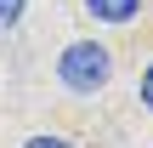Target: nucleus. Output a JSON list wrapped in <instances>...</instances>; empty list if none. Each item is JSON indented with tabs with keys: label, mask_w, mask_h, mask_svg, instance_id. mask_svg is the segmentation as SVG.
Returning <instances> with one entry per match:
<instances>
[{
	"label": "nucleus",
	"mask_w": 153,
	"mask_h": 148,
	"mask_svg": "<svg viewBox=\"0 0 153 148\" xmlns=\"http://www.w3.org/2000/svg\"><path fill=\"white\" fill-rule=\"evenodd\" d=\"M108 68H114V57H108V46H97V40H74V46H62V57H57L62 86L79 91V97L102 91V86H108Z\"/></svg>",
	"instance_id": "f257e3e1"
},
{
	"label": "nucleus",
	"mask_w": 153,
	"mask_h": 148,
	"mask_svg": "<svg viewBox=\"0 0 153 148\" xmlns=\"http://www.w3.org/2000/svg\"><path fill=\"white\" fill-rule=\"evenodd\" d=\"M85 11H91L97 23H131V17L142 11V0H85Z\"/></svg>",
	"instance_id": "f03ea898"
},
{
	"label": "nucleus",
	"mask_w": 153,
	"mask_h": 148,
	"mask_svg": "<svg viewBox=\"0 0 153 148\" xmlns=\"http://www.w3.org/2000/svg\"><path fill=\"white\" fill-rule=\"evenodd\" d=\"M23 6H28V0H0V34H6V29H17Z\"/></svg>",
	"instance_id": "7ed1b4c3"
},
{
	"label": "nucleus",
	"mask_w": 153,
	"mask_h": 148,
	"mask_svg": "<svg viewBox=\"0 0 153 148\" xmlns=\"http://www.w3.org/2000/svg\"><path fill=\"white\" fill-rule=\"evenodd\" d=\"M23 148H74V143H68V137H51V131H45V137H28Z\"/></svg>",
	"instance_id": "20e7f679"
},
{
	"label": "nucleus",
	"mask_w": 153,
	"mask_h": 148,
	"mask_svg": "<svg viewBox=\"0 0 153 148\" xmlns=\"http://www.w3.org/2000/svg\"><path fill=\"white\" fill-rule=\"evenodd\" d=\"M142 108H153V63L142 68Z\"/></svg>",
	"instance_id": "39448f33"
}]
</instances>
